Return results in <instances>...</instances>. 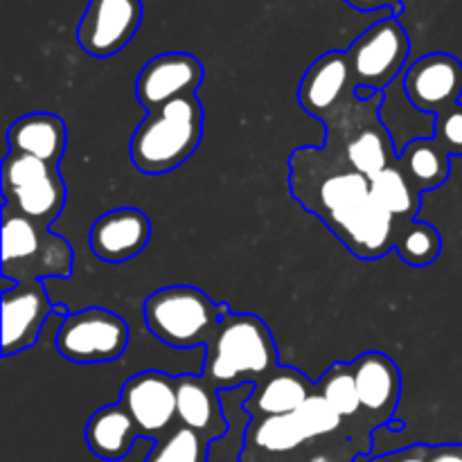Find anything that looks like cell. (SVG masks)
<instances>
[{"label":"cell","mask_w":462,"mask_h":462,"mask_svg":"<svg viewBox=\"0 0 462 462\" xmlns=\"http://www.w3.org/2000/svg\"><path fill=\"white\" fill-rule=\"evenodd\" d=\"M293 199L314 212L361 260L395 248V219L373 197L370 179L329 147H300L289 158Z\"/></svg>","instance_id":"obj_1"},{"label":"cell","mask_w":462,"mask_h":462,"mask_svg":"<svg viewBox=\"0 0 462 462\" xmlns=\"http://www.w3.org/2000/svg\"><path fill=\"white\" fill-rule=\"evenodd\" d=\"M269 325L255 314L230 311L206 346L201 377L217 391L257 386L280 368Z\"/></svg>","instance_id":"obj_2"},{"label":"cell","mask_w":462,"mask_h":462,"mask_svg":"<svg viewBox=\"0 0 462 462\" xmlns=\"http://www.w3.org/2000/svg\"><path fill=\"white\" fill-rule=\"evenodd\" d=\"M203 138V104L197 95L174 99L147 113L131 135L129 153L143 174L174 171L189 161Z\"/></svg>","instance_id":"obj_3"},{"label":"cell","mask_w":462,"mask_h":462,"mask_svg":"<svg viewBox=\"0 0 462 462\" xmlns=\"http://www.w3.org/2000/svg\"><path fill=\"white\" fill-rule=\"evenodd\" d=\"M228 314L230 307L226 302L217 305L206 291L189 284L158 289L143 305L149 332L176 350L206 347Z\"/></svg>","instance_id":"obj_4"},{"label":"cell","mask_w":462,"mask_h":462,"mask_svg":"<svg viewBox=\"0 0 462 462\" xmlns=\"http://www.w3.org/2000/svg\"><path fill=\"white\" fill-rule=\"evenodd\" d=\"M75 255L68 239L3 206V275L21 282L70 278Z\"/></svg>","instance_id":"obj_5"},{"label":"cell","mask_w":462,"mask_h":462,"mask_svg":"<svg viewBox=\"0 0 462 462\" xmlns=\"http://www.w3.org/2000/svg\"><path fill=\"white\" fill-rule=\"evenodd\" d=\"M411 41L395 16H386L370 25L346 50L355 88L382 93L400 79L409 61Z\"/></svg>","instance_id":"obj_6"},{"label":"cell","mask_w":462,"mask_h":462,"mask_svg":"<svg viewBox=\"0 0 462 462\" xmlns=\"http://www.w3.org/2000/svg\"><path fill=\"white\" fill-rule=\"evenodd\" d=\"M54 346L70 364H113L129 347V325L104 307H88L59 323Z\"/></svg>","instance_id":"obj_7"},{"label":"cell","mask_w":462,"mask_h":462,"mask_svg":"<svg viewBox=\"0 0 462 462\" xmlns=\"http://www.w3.org/2000/svg\"><path fill=\"white\" fill-rule=\"evenodd\" d=\"M143 23V0H88L77 27L81 50L108 59L125 50Z\"/></svg>","instance_id":"obj_8"},{"label":"cell","mask_w":462,"mask_h":462,"mask_svg":"<svg viewBox=\"0 0 462 462\" xmlns=\"http://www.w3.org/2000/svg\"><path fill=\"white\" fill-rule=\"evenodd\" d=\"M120 404L134 418L140 438L161 440L176 420V377L161 370H144L125 382Z\"/></svg>","instance_id":"obj_9"},{"label":"cell","mask_w":462,"mask_h":462,"mask_svg":"<svg viewBox=\"0 0 462 462\" xmlns=\"http://www.w3.org/2000/svg\"><path fill=\"white\" fill-rule=\"evenodd\" d=\"M406 97L418 111L440 116L460 104L462 63L447 52H431L411 63L402 75Z\"/></svg>","instance_id":"obj_10"},{"label":"cell","mask_w":462,"mask_h":462,"mask_svg":"<svg viewBox=\"0 0 462 462\" xmlns=\"http://www.w3.org/2000/svg\"><path fill=\"white\" fill-rule=\"evenodd\" d=\"M203 63L188 52H165L149 59L135 79V97L147 113L174 99L197 95L203 84Z\"/></svg>","instance_id":"obj_11"},{"label":"cell","mask_w":462,"mask_h":462,"mask_svg":"<svg viewBox=\"0 0 462 462\" xmlns=\"http://www.w3.org/2000/svg\"><path fill=\"white\" fill-rule=\"evenodd\" d=\"M356 391L361 400V418L373 431L386 427L400 404L402 374L395 361L383 352H364L352 361Z\"/></svg>","instance_id":"obj_12"},{"label":"cell","mask_w":462,"mask_h":462,"mask_svg":"<svg viewBox=\"0 0 462 462\" xmlns=\"http://www.w3.org/2000/svg\"><path fill=\"white\" fill-rule=\"evenodd\" d=\"M3 356L18 355L36 346L45 323L52 316L54 305L50 302L43 282H21L12 291H3Z\"/></svg>","instance_id":"obj_13"},{"label":"cell","mask_w":462,"mask_h":462,"mask_svg":"<svg viewBox=\"0 0 462 462\" xmlns=\"http://www.w3.org/2000/svg\"><path fill=\"white\" fill-rule=\"evenodd\" d=\"M152 239V221L138 208H116L104 212L88 233L90 251L108 264L138 257Z\"/></svg>","instance_id":"obj_14"},{"label":"cell","mask_w":462,"mask_h":462,"mask_svg":"<svg viewBox=\"0 0 462 462\" xmlns=\"http://www.w3.org/2000/svg\"><path fill=\"white\" fill-rule=\"evenodd\" d=\"M176 420L210 442L228 431L221 391L199 374L176 377Z\"/></svg>","instance_id":"obj_15"},{"label":"cell","mask_w":462,"mask_h":462,"mask_svg":"<svg viewBox=\"0 0 462 462\" xmlns=\"http://www.w3.org/2000/svg\"><path fill=\"white\" fill-rule=\"evenodd\" d=\"M314 391L316 383H311L305 373L291 365H280L264 382L253 388L244 409L253 420L296 413Z\"/></svg>","instance_id":"obj_16"},{"label":"cell","mask_w":462,"mask_h":462,"mask_svg":"<svg viewBox=\"0 0 462 462\" xmlns=\"http://www.w3.org/2000/svg\"><path fill=\"white\" fill-rule=\"evenodd\" d=\"M68 131L66 125L54 113H27L12 122L7 131L9 152L27 153L45 162L59 165L66 152Z\"/></svg>","instance_id":"obj_17"},{"label":"cell","mask_w":462,"mask_h":462,"mask_svg":"<svg viewBox=\"0 0 462 462\" xmlns=\"http://www.w3.org/2000/svg\"><path fill=\"white\" fill-rule=\"evenodd\" d=\"M138 438V427L120 402L95 411L84 429V440L90 454L108 462L126 458Z\"/></svg>","instance_id":"obj_18"},{"label":"cell","mask_w":462,"mask_h":462,"mask_svg":"<svg viewBox=\"0 0 462 462\" xmlns=\"http://www.w3.org/2000/svg\"><path fill=\"white\" fill-rule=\"evenodd\" d=\"M325 147L341 153L343 161L352 170L361 171L368 179H373L379 171L388 170V167L397 162L395 144H393L391 134L382 125L379 116L352 131L341 144H325Z\"/></svg>","instance_id":"obj_19"},{"label":"cell","mask_w":462,"mask_h":462,"mask_svg":"<svg viewBox=\"0 0 462 462\" xmlns=\"http://www.w3.org/2000/svg\"><path fill=\"white\" fill-rule=\"evenodd\" d=\"M383 93V102L379 106V120L386 126V131L391 134L393 144H395V152L400 156L411 143L422 138H433L436 135V116H429V113L418 111V108L411 104V99L406 97L404 84H402V77L397 81H393Z\"/></svg>","instance_id":"obj_20"},{"label":"cell","mask_w":462,"mask_h":462,"mask_svg":"<svg viewBox=\"0 0 462 462\" xmlns=\"http://www.w3.org/2000/svg\"><path fill=\"white\" fill-rule=\"evenodd\" d=\"M3 194V206L12 208L14 212L41 226H50L52 221H57L63 206H66V183H63L59 170L45 179L36 180V183Z\"/></svg>","instance_id":"obj_21"},{"label":"cell","mask_w":462,"mask_h":462,"mask_svg":"<svg viewBox=\"0 0 462 462\" xmlns=\"http://www.w3.org/2000/svg\"><path fill=\"white\" fill-rule=\"evenodd\" d=\"M449 158V153L440 147V143L436 138H422L411 143L397 156V162L406 171L411 183L424 194L429 189H436L447 183V179L451 174Z\"/></svg>","instance_id":"obj_22"},{"label":"cell","mask_w":462,"mask_h":462,"mask_svg":"<svg viewBox=\"0 0 462 462\" xmlns=\"http://www.w3.org/2000/svg\"><path fill=\"white\" fill-rule=\"evenodd\" d=\"M370 188H373V197L377 199L379 206L395 219V226L415 221L420 206H422V192L411 183L400 162L373 176Z\"/></svg>","instance_id":"obj_23"},{"label":"cell","mask_w":462,"mask_h":462,"mask_svg":"<svg viewBox=\"0 0 462 462\" xmlns=\"http://www.w3.org/2000/svg\"><path fill=\"white\" fill-rule=\"evenodd\" d=\"M307 442L310 438L298 422L296 413L253 420L246 433V449L264 456L293 454Z\"/></svg>","instance_id":"obj_24"},{"label":"cell","mask_w":462,"mask_h":462,"mask_svg":"<svg viewBox=\"0 0 462 462\" xmlns=\"http://www.w3.org/2000/svg\"><path fill=\"white\" fill-rule=\"evenodd\" d=\"M397 255L409 266H429L440 257L442 237L436 226L424 221H406L395 226V248Z\"/></svg>","instance_id":"obj_25"},{"label":"cell","mask_w":462,"mask_h":462,"mask_svg":"<svg viewBox=\"0 0 462 462\" xmlns=\"http://www.w3.org/2000/svg\"><path fill=\"white\" fill-rule=\"evenodd\" d=\"M316 391L325 397V402H328L346 422L361 418V400L359 391H356L352 364L337 361V364L329 365V368L325 370L323 377H320V382L316 383Z\"/></svg>","instance_id":"obj_26"},{"label":"cell","mask_w":462,"mask_h":462,"mask_svg":"<svg viewBox=\"0 0 462 462\" xmlns=\"http://www.w3.org/2000/svg\"><path fill=\"white\" fill-rule=\"evenodd\" d=\"M210 440L188 427H176L165 438L153 442L144 462H208Z\"/></svg>","instance_id":"obj_27"},{"label":"cell","mask_w":462,"mask_h":462,"mask_svg":"<svg viewBox=\"0 0 462 462\" xmlns=\"http://www.w3.org/2000/svg\"><path fill=\"white\" fill-rule=\"evenodd\" d=\"M296 418L300 422V427L305 429L310 442L319 440V438L334 436L346 424V420L325 402V397L319 391H314L307 397L305 404L296 411Z\"/></svg>","instance_id":"obj_28"},{"label":"cell","mask_w":462,"mask_h":462,"mask_svg":"<svg viewBox=\"0 0 462 462\" xmlns=\"http://www.w3.org/2000/svg\"><path fill=\"white\" fill-rule=\"evenodd\" d=\"M57 170L59 165L45 162L41 158L7 152V156L3 161V192H14V189L25 188V185L36 183V180L54 174Z\"/></svg>","instance_id":"obj_29"},{"label":"cell","mask_w":462,"mask_h":462,"mask_svg":"<svg viewBox=\"0 0 462 462\" xmlns=\"http://www.w3.org/2000/svg\"><path fill=\"white\" fill-rule=\"evenodd\" d=\"M449 156H462V104H456L449 111L436 117V135Z\"/></svg>","instance_id":"obj_30"},{"label":"cell","mask_w":462,"mask_h":462,"mask_svg":"<svg viewBox=\"0 0 462 462\" xmlns=\"http://www.w3.org/2000/svg\"><path fill=\"white\" fill-rule=\"evenodd\" d=\"M429 458V445H411L400 451H391V454L374 456L364 462H427Z\"/></svg>","instance_id":"obj_31"},{"label":"cell","mask_w":462,"mask_h":462,"mask_svg":"<svg viewBox=\"0 0 462 462\" xmlns=\"http://www.w3.org/2000/svg\"><path fill=\"white\" fill-rule=\"evenodd\" d=\"M356 12H379V9H393L395 14L402 12V0H346Z\"/></svg>","instance_id":"obj_32"},{"label":"cell","mask_w":462,"mask_h":462,"mask_svg":"<svg viewBox=\"0 0 462 462\" xmlns=\"http://www.w3.org/2000/svg\"><path fill=\"white\" fill-rule=\"evenodd\" d=\"M427 462H462V445L429 447Z\"/></svg>","instance_id":"obj_33"},{"label":"cell","mask_w":462,"mask_h":462,"mask_svg":"<svg viewBox=\"0 0 462 462\" xmlns=\"http://www.w3.org/2000/svg\"><path fill=\"white\" fill-rule=\"evenodd\" d=\"M14 287H18V282L14 278H5L3 275V280H0V291H12Z\"/></svg>","instance_id":"obj_34"}]
</instances>
